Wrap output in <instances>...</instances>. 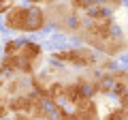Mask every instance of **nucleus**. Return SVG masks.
<instances>
[{"label": "nucleus", "mask_w": 128, "mask_h": 120, "mask_svg": "<svg viewBox=\"0 0 128 120\" xmlns=\"http://www.w3.org/2000/svg\"><path fill=\"white\" fill-rule=\"evenodd\" d=\"M47 24V13L43 7L32 5L26 9V17H24V32H41Z\"/></svg>", "instance_id": "obj_1"}, {"label": "nucleus", "mask_w": 128, "mask_h": 120, "mask_svg": "<svg viewBox=\"0 0 128 120\" xmlns=\"http://www.w3.org/2000/svg\"><path fill=\"white\" fill-rule=\"evenodd\" d=\"M105 120H128V111L122 109V107H115L113 111H109V114H107Z\"/></svg>", "instance_id": "obj_2"}]
</instances>
